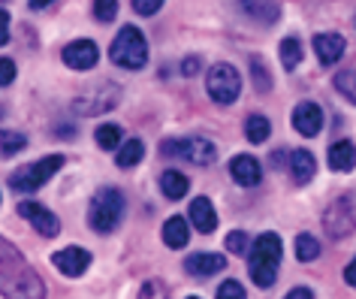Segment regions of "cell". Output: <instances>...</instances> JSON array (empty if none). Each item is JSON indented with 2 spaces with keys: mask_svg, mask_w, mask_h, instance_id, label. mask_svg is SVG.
I'll return each mask as SVG.
<instances>
[{
  "mask_svg": "<svg viewBox=\"0 0 356 299\" xmlns=\"http://www.w3.org/2000/svg\"><path fill=\"white\" fill-rule=\"evenodd\" d=\"M281 260H284L281 236L278 233H260L251 245V254H248V272H251V281L260 290L275 287Z\"/></svg>",
  "mask_w": 356,
  "mask_h": 299,
  "instance_id": "cell-1",
  "label": "cell"
},
{
  "mask_svg": "<svg viewBox=\"0 0 356 299\" xmlns=\"http://www.w3.org/2000/svg\"><path fill=\"white\" fill-rule=\"evenodd\" d=\"M0 296L3 299H46L40 272L24 257L0 263Z\"/></svg>",
  "mask_w": 356,
  "mask_h": 299,
  "instance_id": "cell-2",
  "label": "cell"
},
{
  "mask_svg": "<svg viewBox=\"0 0 356 299\" xmlns=\"http://www.w3.org/2000/svg\"><path fill=\"white\" fill-rule=\"evenodd\" d=\"M124 215H127V200L118 188H100L91 197L88 206V227L97 230L100 236H109L121 227Z\"/></svg>",
  "mask_w": 356,
  "mask_h": 299,
  "instance_id": "cell-3",
  "label": "cell"
},
{
  "mask_svg": "<svg viewBox=\"0 0 356 299\" xmlns=\"http://www.w3.org/2000/svg\"><path fill=\"white\" fill-rule=\"evenodd\" d=\"M109 58L115 67H124V70H142L148 64V40L136 24H124L118 31V37L112 40V49H109Z\"/></svg>",
  "mask_w": 356,
  "mask_h": 299,
  "instance_id": "cell-4",
  "label": "cell"
},
{
  "mask_svg": "<svg viewBox=\"0 0 356 299\" xmlns=\"http://www.w3.org/2000/svg\"><path fill=\"white\" fill-rule=\"evenodd\" d=\"M64 163H67L64 154H46V157H40V161H33V163H24L15 172H10V188L15 193H37Z\"/></svg>",
  "mask_w": 356,
  "mask_h": 299,
  "instance_id": "cell-5",
  "label": "cell"
},
{
  "mask_svg": "<svg viewBox=\"0 0 356 299\" xmlns=\"http://www.w3.org/2000/svg\"><path fill=\"white\" fill-rule=\"evenodd\" d=\"M121 103V85L115 82H100L91 91L79 94L73 100V112L82 118H94V115H106Z\"/></svg>",
  "mask_w": 356,
  "mask_h": 299,
  "instance_id": "cell-6",
  "label": "cell"
},
{
  "mask_svg": "<svg viewBox=\"0 0 356 299\" xmlns=\"http://www.w3.org/2000/svg\"><path fill=\"white\" fill-rule=\"evenodd\" d=\"M206 91L218 106H229L242 94V76L233 64H211V70L206 73Z\"/></svg>",
  "mask_w": 356,
  "mask_h": 299,
  "instance_id": "cell-7",
  "label": "cell"
},
{
  "mask_svg": "<svg viewBox=\"0 0 356 299\" xmlns=\"http://www.w3.org/2000/svg\"><path fill=\"white\" fill-rule=\"evenodd\" d=\"M323 230L329 239H344L356 230V191L338 197L332 206H326L323 212Z\"/></svg>",
  "mask_w": 356,
  "mask_h": 299,
  "instance_id": "cell-8",
  "label": "cell"
},
{
  "mask_svg": "<svg viewBox=\"0 0 356 299\" xmlns=\"http://www.w3.org/2000/svg\"><path fill=\"white\" fill-rule=\"evenodd\" d=\"M19 218L31 221V227L42 236V239H55V236L60 233V218L51 212V209L37 203V200H22L19 203Z\"/></svg>",
  "mask_w": 356,
  "mask_h": 299,
  "instance_id": "cell-9",
  "label": "cell"
},
{
  "mask_svg": "<svg viewBox=\"0 0 356 299\" xmlns=\"http://www.w3.org/2000/svg\"><path fill=\"white\" fill-rule=\"evenodd\" d=\"M175 157H181V161H188L193 166H211L218 161V145L206 136H188V139H178Z\"/></svg>",
  "mask_w": 356,
  "mask_h": 299,
  "instance_id": "cell-10",
  "label": "cell"
},
{
  "mask_svg": "<svg viewBox=\"0 0 356 299\" xmlns=\"http://www.w3.org/2000/svg\"><path fill=\"white\" fill-rule=\"evenodd\" d=\"M51 266L67 278H79L88 272V266H91V251L79 248V245H67V248L51 254Z\"/></svg>",
  "mask_w": 356,
  "mask_h": 299,
  "instance_id": "cell-11",
  "label": "cell"
},
{
  "mask_svg": "<svg viewBox=\"0 0 356 299\" xmlns=\"http://www.w3.org/2000/svg\"><path fill=\"white\" fill-rule=\"evenodd\" d=\"M60 58L73 70H91V67H97V60H100V49H97L94 40H73L70 46H64Z\"/></svg>",
  "mask_w": 356,
  "mask_h": 299,
  "instance_id": "cell-12",
  "label": "cell"
},
{
  "mask_svg": "<svg viewBox=\"0 0 356 299\" xmlns=\"http://www.w3.org/2000/svg\"><path fill=\"white\" fill-rule=\"evenodd\" d=\"M293 127H296L299 136H317L323 130V109L317 106L314 100H302L296 109H293Z\"/></svg>",
  "mask_w": 356,
  "mask_h": 299,
  "instance_id": "cell-13",
  "label": "cell"
},
{
  "mask_svg": "<svg viewBox=\"0 0 356 299\" xmlns=\"http://www.w3.org/2000/svg\"><path fill=\"white\" fill-rule=\"evenodd\" d=\"M229 175H233V181L242 184V188H257V184L263 181V166L254 154H236L233 161H229Z\"/></svg>",
  "mask_w": 356,
  "mask_h": 299,
  "instance_id": "cell-14",
  "label": "cell"
},
{
  "mask_svg": "<svg viewBox=\"0 0 356 299\" xmlns=\"http://www.w3.org/2000/svg\"><path fill=\"white\" fill-rule=\"evenodd\" d=\"M311 46H314V55H317L320 64H323V67H335L338 60L344 58L347 40L341 37V33H317Z\"/></svg>",
  "mask_w": 356,
  "mask_h": 299,
  "instance_id": "cell-15",
  "label": "cell"
},
{
  "mask_svg": "<svg viewBox=\"0 0 356 299\" xmlns=\"http://www.w3.org/2000/svg\"><path fill=\"white\" fill-rule=\"evenodd\" d=\"M227 269V257L224 254H209V251H200V254H191L184 260V272L193 278H211L218 272Z\"/></svg>",
  "mask_w": 356,
  "mask_h": 299,
  "instance_id": "cell-16",
  "label": "cell"
},
{
  "mask_svg": "<svg viewBox=\"0 0 356 299\" xmlns=\"http://www.w3.org/2000/svg\"><path fill=\"white\" fill-rule=\"evenodd\" d=\"M238 10L251 22H260L263 28H272V24H278V19H281L278 0H238Z\"/></svg>",
  "mask_w": 356,
  "mask_h": 299,
  "instance_id": "cell-17",
  "label": "cell"
},
{
  "mask_svg": "<svg viewBox=\"0 0 356 299\" xmlns=\"http://www.w3.org/2000/svg\"><path fill=\"white\" fill-rule=\"evenodd\" d=\"M188 221L191 227H197L200 233H215V227H218V212H215V206H211V200L209 197H197L191 203V212H188Z\"/></svg>",
  "mask_w": 356,
  "mask_h": 299,
  "instance_id": "cell-18",
  "label": "cell"
},
{
  "mask_svg": "<svg viewBox=\"0 0 356 299\" xmlns=\"http://www.w3.org/2000/svg\"><path fill=\"white\" fill-rule=\"evenodd\" d=\"M163 242H166V248H172V251H181L184 245L191 242V221L188 218H181V215H172L169 221L163 224Z\"/></svg>",
  "mask_w": 356,
  "mask_h": 299,
  "instance_id": "cell-19",
  "label": "cell"
},
{
  "mask_svg": "<svg viewBox=\"0 0 356 299\" xmlns=\"http://www.w3.org/2000/svg\"><path fill=\"white\" fill-rule=\"evenodd\" d=\"M329 166H332L335 172L356 170V143H350V139H338V143L329 145Z\"/></svg>",
  "mask_w": 356,
  "mask_h": 299,
  "instance_id": "cell-20",
  "label": "cell"
},
{
  "mask_svg": "<svg viewBox=\"0 0 356 299\" xmlns=\"http://www.w3.org/2000/svg\"><path fill=\"white\" fill-rule=\"evenodd\" d=\"M290 175L296 184H308L317 175V161L308 148H296V152L290 154Z\"/></svg>",
  "mask_w": 356,
  "mask_h": 299,
  "instance_id": "cell-21",
  "label": "cell"
},
{
  "mask_svg": "<svg viewBox=\"0 0 356 299\" xmlns=\"http://www.w3.org/2000/svg\"><path fill=\"white\" fill-rule=\"evenodd\" d=\"M160 191H163L166 200H184L191 191V179L178 170H166L160 175Z\"/></svg>",
  "mask_w": 356,
  "mask_h": 299,
  "instance_id": "cell-22",
  "label": "cell"
},
{
  "mask_svg": "<svg viewBox=\"0 0 356 299\" xmlns=\"http://www.w3.org/2000/svg\"><path fill=\"white\" fill-rule=\"evenodd\" d=\"M142 157H145V143L136 136V139H127V143H121V148L115 152V163H118L121 170H133V166H139Z\"/></svg>",
  "mask_w": 356,
  "mask_h": 299,
  "instance_id": "cell-23",
  "label": "cell"
},
{
  "mask_svg": "<svg viewBox=\"0 0 356 299\" xmlns=\"http://www.w3.org/2000/svg\"><path fill=\"white\" fill-rule=\"evenodd\" d=\"M94 139L103 152H118L121 143H124V130L115 124V121H106V124H100L94 130Z\"/></svg>",
  "mask_w": 356,
  "mask_h": 299,
  "instance_id": "cell-24",
  "label": "cell"
},
{
  "mask_svg": "<svg viewBox=\"0 0 356 299\" xmlns=\"http://www.w3.org/2000/svg\"><path fill=\"white\" fill-rule=\"evenodd\" d=\"M245 136L251 145H263L266 139L272 136V121L266 115H248L245 121Z\"/></svg>",
  "mask_w": 356,
  "mask_h": 299,
  "instance_id": "cell-25",
  "label": "cell"
},
{
  "mask_svg": "<svg viewBox=\"0 0 356 299\" xmlns=\"http://www.w3.org/2000/svg\"><path fill=\"white\" fill-rule=\"evenodd\" d=\"M278 55H281L284 70H287V73H293V70L302 64V55H305V51H302V42H299L296 37H284L281 46H278Z\"/></svg>",
  "mask_w": 356,
  "mask_h": 299,
  "instance_id": "cell-26",
  "label": "cell"
},
{
  "mask_svg": "<svg viewBox=\"0 0 356 299\" xmlns=\"http://www.w3.org/2000/svg\"><path fill=\"white\" fill-rule=\"evenodd\" d=\"M28 148V136L19 134V130H0V154L13 157Z\"/></svg>",
  "mask_w": 356,
  "mask_h": 299,
  "instance_id": "cell-27",
  "label": "cell"
},
{
  "mask_svg": "<svg viewBox=\"0 0 356 299\" xmlns=\"http://www.w3.org/2000/svg\"><path fill=\"white\" fill-rule=\"evenodd\" d=\"M251 79H254V88L260 94H269L272 91V76H269V67L260 55H251Z\"/></svg>",
  "mask_w": 356,
  "mask_h": 299,
  "instance_id": "cell-28",
  "label": "cell"
},
{
  "mask_svg": "<svg viewBox=\"0 0 356 299\" xmlns=\"http://www.w3.org/2000/svg\"><path fill=\"white\" fill-rule=\"evenodd\" d=\"M317 257H320V242L314 239V236H308V233H299L296 236V260L299 263H311Z\"/></svg>",
  "mask_w": 356,
  "mask_h": 299,
  "instance_id": "cell-29",
  "label": "cell"
},
{
  "mask_svg": "<svg viewBox=\"0 0 356 299\" xmlns=\"http://www.w3.org/2000/svg\"><path fill=\"white\" fill-rule=\"evenodd\" d=\"M335 91L347 97V100L356 106V70H341V73L335 76Z\"/></svg>",
  "mask_w": 356,
  "mask_h": 299,
  "instance_id": "cell-30",
  "label": "cell"
},
{
  "mask_svg": "<svg viewBox=\"0 0 356 299\" xmlns=\"http://www.w3.org/2000/svg\"><path fill=\"white\" fill-rule=\"evenodd\" d=\"M136 299H169V287L160 278H148L145 284L139 287V296Z\"/></svg>",
  "mask_w": 356,
  "mask_h": 299,
  "instance_id": "cell-31",
  "label": "cell"
},
{
  "mask_svg": "<svg viewBox=\"0 0 356 299\" xmlns=\"http://www.w3.org/2000/svg\"><path fill=\"white\" fill-rule=\"evenodd\" d=\"M118 15V0H94V19L109 24Z\"/></svg>",
  "mask_w": 356,
  "mask_h": 299,
  "instance_id": "cell-32",
  "label": "cell"
},
{
  "mask_svg": "<svg viewBox=\"0 0 356 299\" xmlns=\"http://www.w3.org/2000/svg\"><path fill=\"white\" fill-rule=\"evenodd\" d=\"M248 242H251V239H248V233H245V230H233V233H227V239H224L227 251H229V254H236V257H238V254H245L248 248H251Z\"/></svg>",
  "mask_w": 356,
  "mask_h": 299,
  "instance_id": "cell-33",
  "label": "cell"
},
{
  "mask_svg": "<svg viewBox=\"0 0 356 299\" xmlns=\"http://www.w3.org/2000/svg\"><path fill=\"white\" fill-rule=\"evenodd\" d=\"M215 299H248V293H245V287L238 284L236 278H227L224 284L218 287V293H215Z\"/></svg>",
  "mask_w": 356,
  "mask_h": 299,
  "instance_id": "cell-34",
  "label": "cell"
},
{
  "mask_svg": "<svg viewBox=\"0 0 356 299\" xmlns=\"http://www.w3.org/2000/svg\"><path fill=\"white\" fill-rule=\"evenodd\" d=\"M202 73V58L200 55H188L181 60V76L184 79H193V76H200Z\"/></svg>",
  "mask_w": 356,
  "mask_h": 299,
  "instance_id": "cell-35",
  "label": "cell"
},
{
  "mask_svg": "<svg viewBox=\"0 0 356 299\" xmlns=\"http://www.w3.org/2000/svg\"><path fill=\"white\" fill-rule=\"evenodd\" d=\"M15 82V60L13 58H0V88Z\"/></svg>",
  "mask_w": 356,
  "mask_h": 299,
  "instance_id": "cell-36",
  "label": "cell"
},
{
  "mask_svg": "<svg viewBox=\"0 0 356 299\" xmlns=\"http://www.w3.org/2000/svg\"><path fill=\"white\" fill-rule=\"evenodd\" d=\"M163 3L166 0H133V10H136L139 15H154V13H160Z\"/></svg>",
  "mask_w": 356,
  "mask_h": 299,
  "instance_id": "cell-37",
  "label": "cell"
},
{
  "mask_svg": "<svg viewBox=\"0 0 356 299\" xmlns=\"http://www.w3.org/2000/svg\"><path fill=\"white\" fill-rule=\"evenodd\" d=\"M15 257H22V251L15 248L13 242H6L3 236H0V263H6V260H15Z\"/></svg>",
  "mask_w": 356,
  "mask_h": 299,
  "instance_id": "cell-38",
  "label": "cell"
},
{
  "mask_svg": "<svg viewBox=\"0 0 356 299\" xmlns=\"http://www.w3.org/2000/svg\"><path fill=\"white\" fill-rule=\"evenodd\" d=\"M10 42V13L0 10V46Z\"/></svg>",
  "mask_w": 356,
  "mask_h": 299,
  "instance_id": "cell-39",
  "label": "cell"
},
{
  "mask_svg": "<svg viewBox=\"0 0 356 299\" xmlns=\"http://www.w3.org/2000/svg\"><path fill=\"white\" fill-rule=\"evenodd\" d=\"M76 134H79L76 124H58L55 127V136L58 139H76Z\"/></svg>",
  "mask_w": 356,
  "mask_h": 299,
  "instance_id": "cell-40",
  "label": "cell"
},
{
  "mask_svg": "<svg viewBox=\"0 0 356 299\" xmlns=\"http://www.w3.org/2000/svg\"><path fill=\"white\" fill-rule=\"evenodd\" d=\"M284 299H314V290H311V287H293Z\"/></svg>",
  "mask_w": 356,
  "mask_h": 299,
  "instance_id": "cell-41",
  "label": "cell"
},
{
  "mask_svg": "<svg viewBox=\"0 0 356 299\" xmlns=\"http://www.w3.org/2000/svg\"><path fill=\"white\" fill-rule=\"evenodd\" d=\"M344 281H347V287H356V257L344 266Z\"/></svg>",
  "mask_w": 356,
  "mask_h": 299,
  "instance_id": "cell-42",
  "label": "cell"
},
{
  "mask_svg": "<svg viewBox=\"0 0 356 299\" xmlns=\"http://www.w3.org/2000/svg\"><path fill=\"white\" fill-rule=\"evenodd\" d=\"M284 163H290V154L284 152V148H278V152H272V166H278V170H284Z\"/></svg>",
  "mask_w": 356,
  "mask_h": 299,
  "instance_id": "cell-43",
  "label": "cell"
},
{
  "mask_svg": "<svg viewBox=\"0 0 356 299\" xmlns=\"http://www.w3.org/2000/svg\"><path fill=\"white\" fill-rule=\"evenodd\" d=\"M51 3H55V0H31L28 6H31V10H37V13H40V10H49Z\"/></svg>",
  "mask_w": 356,
  "mask_h": 299,
  "instance_id": "cell-44",
  "label": "cell"
},
{
  "mask_svg": "<svg viewBox=\"0 0 356 299\" xmlns=\"http://www.w3.org/2000/svg\"><path fill=\"white\" fill-rule=\"evenodd\" d=\"M188 299H200V296H188Z\"/></svg>",
  "mask_w": 356,
  "mask_h": 299,
  "instance_id": "cell-45",
  "label": "cell"
},
{
  "mask_svg": "<svg viewBox=\"0 0 356 299\" xmlns=\"http://www.w3.org/2000/svg\"><path fill=\"white\" fill-rule=\"evenodd\" d=\"M0 3H6V0H0Z\"/></svg>",
  "mask_w": 356,
  "mask_h": 299,
  "instance_id": "cell-46",
  "label": "cell"
}]
</instances>
